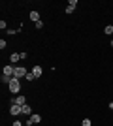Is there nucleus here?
<instances>
[{"label": "nucleus", "mask_w": 113, "mask_h": 126, "mask_svg": "<svg viewBox=\"0 0 113 126\" xmlns=\"http://www.w3.org/2000/svg\"><path fill=\"white\" fill-rule=\"evenodd\" d=\"M25 79H27V81H34L36 77H34V74H32V72H28V74H27V77H25Z\"/></svg>", "instance_id": "obj_13"}, {"label": "nucleus", "mask_w": 113, "mask_h": 126, "mask_svg": "<svg viewBox=\"0 0 113 126\" xmlns=\"http://www.w3.org/2000/svg\"><path fill=\"white\" fill-rule=\"evenodd\" d=\"M104 32H106L108 36H111V34H113V25H108L106 28H104Z\"/></svg>", "instance_id": "obj_11"}, {"label": "nucleus", "mask_w": 113, "mask_h": 126, "mask_svg": "<svg viewBox=\"0 0 113 126\" xmlns=\"http://www.w3.org/2000/svg\"><path fill=\"white\" fill-rule=\"evenodd\" d=\"M2 74L13 77V74H15V66H4V72H2Z\"/></svg>", "instance_id": "obj_6"}, {"label": "nucleus", "mask_w": 113, "mask_h": 126, "mask_svg": "<svg viewBox=\"0 0 113 126\" xmlns=\"http://www.w3.org/2000/svg\"><path fill=\"white\" fill-rule=\"evenodd\" d=\"M109 45H111V47H113V40H111V43H109Z\"/></svg>", "instance_id": "obj_19"}, {"label": "nucleus", "mask_w": 113, "mask_h": 126, "mask_svg": "<svg viewBox=\"0 0 113 126\" xmlns=\"http://www.w3.org/2000/svg\"><path fill=\"white\" fill-rule=\"evenodd\" d=\"M74 10H75V6H70V4H68V6H66V13H68V15H70V13H74Z\"/></svg>", "instance_id": "obj_12"}, {"label": "nucleus", "mask_w": 113, "mask_h": 126, "mask_svg": "<svg viewBox=\"0 0 113 126\" xmlns=\"http://www.w3.org/2000/svg\"><path fill=\"white\" fill-rule=\"evenodd\" d=\"M30 21H34V23H38V21H40V13H38L36 10H32V11H30Z\"/></svg>", "instance_id": "obj_9"}, {"label": "nucleus", "mask_w": 113, "mask_h": 126, "mask_svg": "<svg viewBox=\"0 0 113 126\" xmlns=\"http://www.w3.org/2000/svg\"><path fill=\"white\" fill-rule=\"evenodd\" d=\"M38 122H42V115H38V113H32V115L28 117V122H27V126L38 124Z\"/></svg>", "instance_id": "obj_3"}, {"label": "nucleus", "mask_w": 113, "mask_h": 126, "mask_svg": "<svg viewBox=\"0 0 113 126\" xmlns=\"http://www.w3.org/2000/svg\"><path fill=\"white\" fill-rule=\"evenodd\" d=\"M81 126H91V121H89V119H83V122H81Z\"/></svg>", "instance_id": "obj_15"}, {"label": "nucleus", "mask_w": 113, "mask_h": 126, "mask_svg": "<svg viewBox=\"0 0 113 126\" xmlns=\"http://www.w3.org/2000/svg\"><path fill=\"white\" fill-rule=\"evenodd\" d=\"M11 104H15V105H25L27 104V98H25V96H15V98H11Z\"/></svg>", "instance_id": "obj_5"}, {"label": "nucleus", "mask_w": 113, "mask_h": 126, "mask_svg": "<svg viewBox=\"0 0 113 126\" xmlns=\"http://www.w3.org/2000/svg\"><path fill=\"white\" fill-rule=\"evenodd\" d=\"M6 45H8V43H6V40H0V49H4Z\"/></svg>", "instance_id": "obj_16"}, {"label": "nucleus", "mask_w": 113, "mask_h": 126, "mask_svg": "<svg viewBox=\"0 0 113 126\" xmlns=\"http://www.w3.org/2000/svg\"><path fill=\"white\" fill-rule=\"evenodd\" d=\"M34 25H36L38 30H42V28H43V21H38V23H34Z\"/></svg>", "instance_id": "obj_14"}, {"label": "nucleus", "mask_w": 113, "mask_h": 126, "mask_svg": "<svg viewBox=\"0 0 113 126\" xmlns=\"http://www.w3.org/2000/svg\"><path fill=\"white\" fill-rule=\"evenodd\" d=\"M19 60H21V53H11L10 62H11V64H15V62H19Z\"/></svg>", "instance_id": "obj_8"}, {"label": "nucleus", "mask_w": 113, "mask_h": 126, "mask_svg": "<svg viewBox=\"0 0 113 126\" xmlns=\"http://www.w3.org/2000/svg\"><path fill=\"white\" fill-rule=\"evenodd\" d=\"M10 113H11L13 117H17V115H21V113H23V107H21V105L11 104V105H10Z\"/></svg>", "instance_id": "obj_4"}, {"label": "nucleus", "mask_w": 113, "mask_h": 126, "mask_svg": "<svg viewBox=\"0 0 113 126\" xmlns=\"http://www.w3.org/2000/svg\"><path fill=\"white\" fill-rule=\"evenodd\" d=\"M8 87H10V92H11V94H19V90H21V79L13 77V79H11V83L8 85Z\"/></svg>", "instance_id": "obj_1"}, {"label": "nucleus", "mask_w": 113, "mask_h": 126, "mask_svg": "<svg viewBox=\"0 0 113 126\" xmlns=\"http://www.w3.org/2000/svg\"><path fill=\"white\" fill-rule=\"evenodd\" d=\"M23 115H28V117L32 115V107H30L28 104H25V105H23Z\"/></svg>", "instance_id": "obj_10"}, {"label": "nucleus", "mask_w": 113, "mask_h": 126, "mask_svg": "<svg viewBox=\"0 0 113 126\" xmlns=\"http://www.w3.org/2000/svg\"><path fill=\"white\" fill-rule=\"evenodd\" d=\"M6 26H8V23H6V21H0V28H2V30H4Z\"/></svg>", "instance_id": "obj_17"}, {"label": "nucleus", "mask_w": 113, "mask_h": 126, "mask_svg": "<svg viewBox=\"0 0 113 126\" xmlns=\"http://www.w3.org/2000/svg\"><path fill=\"white\" fill-rule=\"evenodd\" d=\"M32 74H34V77H42V74H43V70H42V66H32Z\"/></svg>", "instance_id": "obj_7"}, {"label": "nucleus", "mask_w": 113, "mask_h": 126, "mask_svg": "<svg viewBox=\"0 0 113 126\" xmlns=\"http://www.w3.org/2000/svg\"><path fill=\"white\" fill-rule=\"evenodd\" d=\"M11 126H23V122H21V121H15V122H13Z\"/></svg>", "instance_id": "obj_18"}, {"label": "nucleus", "mask_w": 113, "mask_h": 126, "mask_svg": "<svg viewBox=\"0 0 113 126\" xmlns=\"http://www.w3.org/2000/svg\"><path fill=\"white\" fill-rule=\"evenodd\" d=\"M27 68L25 66H15V74H13V77H17V79H21V77H27Z\"/></svg>", "instance_id": "obj_2"}]
</instances>
